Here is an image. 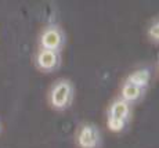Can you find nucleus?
Returning <instances> with one entry per match:
<instances>
[{
    "mask_svg": "<svg viewBox=\"0 0 159 148\" xmlns=\"http://www.w3.org/2000/svg\"><path fill=\"white\" fill-rule=\"evenodd\" d=\"M129 118H130V104L118 97L108 107L107 127L112 133H120L126 127Z\"/></svg>",
    "mask_w": 159,
    "mask_h": 148,
    "instance_id": "obj_1",
    "label": "nucleus"
},
{
    "mask_svg": "<svg viewBox=\"0 0 159 148\" xmlns=\"http://www.w3.org/2000/svg\"><path fill=\"white\" fill-rule=\"evenodd\" d=\"M73 98V87L71 82L66 79H60L51 86L48 91V104L53 109L64 111L72 103Z\"/></svg>",
    "mask_w": 159,
    "mask_h": 148,
    "instance_id": "obj_2",
    "label": "nucleus"
},
{
    "mask_svg": "<svg viewBox=\"0 0 159 148\" xmlns=\"http://www.w3.org/2000/svg\"><path fill=\"white\" fill-rule=\"evenodd\" d=\"M100 130L93 123H83L78 129L75 136V143L78 148H98Z\"/></svg>",
    "mask_w": 159,
    "mask_h": 148,
    "instance_id": "obj_3",
    "label": "nucleus"
},
{
    "mask_svg": "<svg viewBox=\"0 0 159 148\" xmlns=\"http://www.w3.org/2000/svg\"><path fill=\"white\" fill-rule=\"evenodd\" d=\"M62 46V33L57 26H47L39 36V49L58 51Z\"/></svg>",
    "mask_w": 159,
    "mask_h": 148,
    "instance_id": "obj_4",
    "label": "nucleus"
},
{
    "mask_svg": "<svg viewBox=\"0 0 159 148\" xmlns=\"http://www.w3.org/2000/svg\"><path fill=\"white\" fill-rule=\"evenodd\" d=\"M58 61H60L58 51L39 49L38 53H36V67L40 71H44V72H50V71L56 69Z\"/></svg>",
    "mask_w": 159,
    "mask_h": 148,
    "instance_id": "obj_5",
    "label": "nucleus"
},
{
    "mask_svg": "<svg viewBox=\"0 0 159 148\" xmlns=\"http://www.w3.org/2000/svg\"><path fill=\"white\" fill-rule=\"evenodd\" d=\"M149 79H151V72L148 68H139V69L133 71L129 76L126 78V82L134 85L136 87L144 90L147 86L149 85Z\"/></svg>",
    "mask_w": 159,
    "mask_h": 148,
    "instance_id": "obj_6",
    "label": "nucleus"
},
{
    "mask_svg": "<svg viewBox=\"0 0 159 148\" xmlns=\"http://www.w3.org/2000/svg\"><path fill=\"white\" fill-rule=\"evenodd\" d=\"M143 91L144 90H141V89L136 87L134 85H131V83L125 81L123 83H122V86H120V90H119V98H122L123 101L131 104V103L137 101L140 97H141Z\"/></svg>",
    "mask_w": 159,
    "mask_h": 148,
    "instance_id": "obj_7",
    "label": "nucleus"
},
{
    "mask_svg": "<svg viewBox=\"0 0 159 148\" xmlns=\"http://www.w3.org/2000/svg\"><path fill=\"white\" fill-rule=\"evenodd\" d=\"M147 36H148L152 42L159 43V20L154 21V22L148 26V29H147Z\"/></svg>",
    "mask_w": 159,
    "mask_h": 148,
    "instance_id": "obj_8",
    "label": "nucleus"
},
{
    "mask_svg": "<svg viewBox=\"0 0 159 148\" xmlns=\"http://www.w3.org/2000/svg\"><path fill=\"white\" fill-rule=\"evenodd\" d=\"M158 69H159V61H158Z\"/></svg>",
    "mask_w": 159,
    "mask_h": 148,
    "instance_id": "obj_9",
    "label": "nucleus"
}]
</instances>
